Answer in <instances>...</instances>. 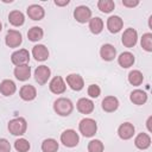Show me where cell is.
<instances>
[{"label":"cell","instance_id":"1","mask_svg":"<svg viewBox=\"0 0 152 152\" xmlns=\"http://www.w3.org/2000/svg\"><path fill=\"white\" fill-rule=\"evenodd\" d=\"M53 110L59 116H68L74 110V103L68 97H58L53 102Z\"/></svg>","mask_w":152,"mask_h":152},{"label":"cell","instance_id":"2","mask_svg":"<svg viewBox=\"0 0 152 152\" xmlns=\"http://www.w3.org/2000/svg\"><path fill=\"white\" fill-rule=\"evenodd\" d=\"M7 128H8V131H10L11 134L21 137V135H24V134L26 133V131H27V121H26L25 118H23V116L14 118V119H12V120L8 121Z\"/></svg>","mask_w":152,"mask_h":152},{"label":"cell","instance_id":"3","mask_svg":"<svg viewBox=\"0 0 152 152\" xmlns=\"http://www.w3.org/2000/svg\"><path fill=\"white\" fill-rule=\"evenodd\" d=\"M78 131L83 137L91 138L97 132V124L91 118H84L78 124Z\"/></svg>","mask_w":152,"mask_h":152},{"label":"cell","instance_id":"4","mask_svg":"<svg viewBox=\"0 0 152 152\" xmlns=\"http://www.w3.org/2000/svg\"><path fill=\"white\" fill-rule=\"evenodd\" d=\"M61 142L65 147H75L80 142V135L75 129H65L61 133Z\"/></svg>","mask_w":152,"mask_h":152},{"label":"cell","instance_id":"5","mask_svg":"<svg viewBox=\"0 0 152 152\" xmlns=\"http://www.w3.org/2000/svg\"><path fill=\"white\" fill-rule=\"evenodd\" d=\"M74 18H75V20L77 23L86 24L91 19V10L86 5L77 6L74 10Z\"/></svg>","mask_w":152,"mask_h":152},{"label":"cell","instance_id":"6","mask_svg":"<svg viewBox=\"0 0 152 152\" xmlns=\"http://www.w3.org/2000/svg\"><path fill=\"white\" fill-rule=\"evenodd\" d=\"M121 43L124 44V46L126 48H133L137 45L138 43V32L135 28L128 27L124 31L122 36H121Z\"/></svg>","mask_w":152,"mask_h":152},{"label":"cell","instance_id":"7","mask_svg":"<svg viewBox=\"0 0 152 152\" xmlns=\"http://www.w3.org/2000/svg\"><path fill=\"white\" fill-rule=\"evenodd\" d=\"M23 43V36L19 31L17 30H8L6 36H5V44L8 48H18Z\"/></svg>","mask_w":152,"mask_h":152},{"label":"cell","instance_id":"8","mask_svg":"<svg viewBox=\"0 0 152 152\" xmlns=\"http://www.w3.org/2000/svg\"><path fill=\"white\" fill-rule=\"evenodd\" d=\"M33 76H34L36 82L39 86H44L49 81V78L51 76V70H50V68L48 65H44L43 64V65H39V66L36 68Z\"/></svg>","mask_w":152,"mask_h":152},{"label":"cell","instance_id":"9","mask_svg":"<svg viewBox=\"0 0 152 152\" xmlns=\"http://www.w3.org/2000/svg\"><path fill=\"white\" fill-rule=\"evenodd\" d=\"M30 61V52L26 49H19L17 51H14L11 55V62L18 66V65H24L27 64Z\"/></svg>","mask_w":152,"mask_h":152},{"label":"cell","instance_id":"10","mask_svg":"<svg viewBox=\"0 0 152 152\" xmlns=\"http://www.w3.org/2000/svg\"><path fill=\"white\" fill-rule=\"evenodd\" d=\"M65 83L70 87V89L75 91H80L84 87V80L78 74H69L65 78Z\"/></svg>","mask_w":152,"mask_h":152},{"label":"cell","instance_id":"11","mask_svg":"<svg viewBox=\"0 0 152 152\" xmlns=\"http://www.w3.org/2000/svg\"><path fill=\"white\" fill-rule=\"evenodd\" d=\"M49 89L51 93L59 95L63 94L66 90V83L63 80L62 76H55L50 82H49Z\"/></svg>","mask_w":152,"mask_h":152},{"label":"cell","instance_id":"12","mask_svg":"<svg viewBox=\"0 0 152 152\" xmlns=\"http://www.w3.org/2000/svg\"><path fill=\"white\" fill-rule=\"evenodd\" d=\"M134 133H135V128H134L133 124H131V122H124L118 128V135L122 140H128V139L133 138Z\"/></svg>","mask_w":152,"mask_h":152},{"label":"cell","instance_id":"13","mask_svg":"<svg viewBox=\"0 0 152 152\" xmlns=\"http://www.w3.org/2000/svg\"><path fill=\"white\" fill-rule=\"evenodd\" d=\"M106 25H107V28L110 33H118L124 27V20L119 15H110L107 19Z\"/></svg>","mask_w":152,"mask_h":152},{"label":"cell","instance_id":"14","mask_svg":"<svg viewBox=\"0 0 152 152\" xmlns=\"http://www.w3.org/2000/svg\"><path fill=\"white\" fill-rule=\"evenodd\" d=\"M101 107H102V109L104 112L113 113L119 108V100H118V97H115L113 95H108L102 100Z\"/></svg>","mask_w":152,"mask_h":152},{"label":"cell","instance_id":"15","mask_svg":"<svg viewBox=\"0 0 152 152\" xmlns=\"http://www.w3.org/2000/svg\"><path fill=\"white\" fill-rule=\"evenodd\" d=\"M26 13H27L28 18L32 19V20H42L44 18V15H45V10L40 5L32 4V5H30L27 7Z\"/></svg>","mask_w":152,"mask_h":152},{"label":"cell","instance_id":"16","mask_svg":"<svg viewBox=\"0 0 152 152\" xmlns=\"http://www.w3.org/2000/svg\"><path fill=\"white\" fill-rule=\"evenodd\" d=\"M100 56L103 61L110 62L116 57V49L114 48V45H112L109 43L103 44L100 49Z\"/></svg>","mask_w":152,"mask_h":152},{"label":"cell","instance_id":"17","mask_svg":"<svg viewBox=\"0 0 152 152\" xmlns=\"http://www.w3.org/2000/svg\"><path fill=\"white\" fill-rule=\"evenodd\" d=\"M32 56L38 62H44L49 58V50L44 44H37L32 48Z\"/></svg>","mask_w":152,"mask_h":152},{"label":"cell","instance_id":"18","mask_svg":"<svg viewBox=\"0 0 152 152\" xmlns=\"http://www.w3.org/2000/svg\"><path fill=\"white\" fill-rule=\"evenodd\" d=\"M94 107H95L94 102L90 99H87V97H81L76 102V108L82 114H90V113H93Z\"/></svg>","mask_w":152,"mask_h":152},{"label":"cell","instance_id":"19","mask_svg":"<svg viewBox=\"0 0 152 152\" xmlns=\"http://www.w3.org/2000/svg\"><path fill=\"white\" fill-rule=\"evenodd\" d=\"M13 74L18 81H27L31 77V66H28V64L18 65L14 68Z\"/></svg>","mask_w":152,"mask_h":152},{"label":"cell","instance_id":"20","mask_svg":"<svg viewBox=\"0 0 152 152\" xmlns=\"http://www.w3.org/2000/svg\"><path fill=\"white\" fill-rule=\"evenodd\" d=\"M19 95H20L21 100H24V101H32L37 96V89L32 84H25L20 88Z\"/></svg>","mask_w":152,"mask_h":152},{"label":"cell","instance_id":"21","mask_svg":"<svg viewBox=\"0 0 152 152\" xmlns=\"http://www.w3.org/2000/svg\"><path fill=\"white\" fill-rule=\"evenodd\" d=\"M135 62V58H134V55L129 51H125L119 55L118 57V63L121 68L124 69H127V68H131Z\"/></svg>","mask_w":152,"mask_h":152},{"label":"cell","instance_id":"22","mask_svg":"<svg viewBox=\"0 0 152 152\" xmlns=\"http://www.w3.org/2000/svg\"><path fill=\"white\" fill-rule=\"evenodd\" d=\"M134 145L139 150H147L151 146V137L147 133H139L134 138Z\"/></svg>","mask_w":152,"mask_h":152},{"label":"cell","instance_id":"23","mask_svg":"<svg viewBox=\"0 0 152 152\" xmlns=\"http://www.w3.org/2000/svg\"><path fill=\"white\" fill-rule=\"evenodd\" d=\"M15 90H17V86L12 80L5 78L0 82V93L4 96H11L15 93Z\"/></svg>","mask_w":152,"mask_h":152},{"label":"cell","instance_id":"24","mask_svg":"<svg viewBox=\"0 0 152 152\" xmlns=\"http://www.w3.org/2000/svg\"><path fill=\"white\" fill-rule=\"evenodd\" d=\"M8 21L11 25L15 26V27H19L21 25H24L25 23V15L21 11H18V10H14L12 12H10L8 14Z\"/></svg>","mask_w":152,"mask_h":152},{"label":"cell","instance_id":"25","mask_svg":"<svg viewBox=\"0 0 152 152\" xmlns=\"http://www.w3.org/2000/svg\"><path fill=\"white\" fill-rule=\"evenodd\" d=\"M129 100H131V102H133L134 104L141 106V104L146 103V101H147V94H146V91H144V90H141V89H135V90H133V91L131 93Z\"/></svg>","mask_w":152,"mask_h":152},{"label":"cell","instance_id":"26","mask_svg":"<svg viewBox=\"0 0 152 152\" xmlns=\"http://www.w3.org/2000/svg\"><path fill=\"white\" fill-rule=\"evenodd\" d=\"M89 23V30L94 34H100L103 30V20L100 17H91V19L88 21Z\"/></svg>","mask_w":152,"mask_h":152},{"label":"cell","instance_id":"27","mask_svg":"<svg viewBox=\"0 0 152 152\" xmlns=\"http://www.w3.org/2000/svg\"><path fill=\"white\" fill-rule=\"evenodd\" d=\"M58 147H59V145H58L57 140L53 138H48V139L43 140V142H42L43 152H57Z\"/></svg>","mask_w":152,"mask_h":152},{"label":"cell","instance_id":"28","mask_svg":"<svg viewBox=\"0 0 152 152\" xmlns=\"http://www.w3.org/2000/svg\"><path fill=\"white\" fill-rule=\"evenodd\" d=\"M44 37V31L39 26H32L27 31V38L31 42H38Z\"/></svg>","mask_w":152,"mask_h":152},{"label":"cell","instance_id":"29","mask_svg":"<svg viewBox=\"0 0 152 152\" xmlns=\"http://www.w3.org/2000/svg\"><path fill=\"white\" fill-rule=\"evenodd\" d=\"M144 81V76H142V72L140 70H131L129 74H128V82L134 86V87H138Z\"/></svg>","mask_w":152,"mask_h":152},{"label":"cell","instance_id":"30","mask_svg":"<svg viewBox=\"0 0 152 152\" xmlns=\"http://www.w3.org/2000/svg\"><path fill=\"white\" fill-rule=\"evenodd\" d=\"M97 8L102 13H110L115 8V4L113 0H99L97 1Z\"/></svg>","mask_w":152,"mask_h":152},{"label":"cell","instance_id":"31","mask_svg":"<svg viewBox=\"0 0 152 152\" xmlns=\"http://www.w3.org/2000/svg\"><path fill=\"white\" fill-rule=\"evenodd\" d=\"M140 45L145 51L152 52V33L151 32H146L142 34L140 39Z\"/></svg>","mask_w":152,"mask_h":152},{"label":"cell","instance_id":"32","mask_svg":"<svg viewBox=\"0 0 152 152\" xmlns=\"http://www.w3.org/2000/svg\"><path fill=\"white\" fill-rule=\"evenodd\" d=\"M30 147H31V145H30L28 140L25 138H19L14 141V148L18 152H28Z\"/></svg>","mask_w":152,"mask_h":152},{"label":"cell","instance_id":"33","mask_svg":"<svg viewBox=\"0 0 152 152\" xmlns=\"http://www.w3.org/2000/svg\"><path fill=\"white\" fill-rule=\"evenodd\" d=\"M103 142L99 139H93L88 142V152H103Z\"/></svg>","mask_w":152,"mask_h":152},{"label":"cell","instance_id":"34","mask_svg":"<svg viewBox=\"0 0 152 152\" xmlns=\"http://www.w3.org/2000/svg\"><path fill=\"white\" fill-rule=\"evenodd\" d=\"M87 93H88V95H89L91 99H96V97H99L100 94H101V88H100L97 84H90V86L88 87Z\"/></svg>","mask_w":152,"mask_h":152},{"label":"cell","instance_id":"35","mask_svg":"<svg viewBox=\"0 0 152 152\" xmlns=\"http://www.w3.org/2000/svg\"><path fill=\"white\" fill-rule=\"evenodd\" d=\"M0 152H11V144L6 138H0Z\"/></svg>","mask_w":152,"mask_h":152},{"label":"cell","instance_id":"36","mask_svg":"<svg viewBox=\"0 0 152 152\" xmlns=\"http://www.w3.org/2000/svg\"><path fill=\"white\" fill-rule=\"evenodd\" d=\"M122 5L125 7H129V8H133L135 6L139 5V1L138 0H122Z\"/></svg>","mask_w":152,"mask_h":152},{"label":"cell","instance_id":"37","mask_svg":"<svg viewBox=\"0 0 152 152\" xmlns=\"http://www.w3.org/2000/svg\"><path fill=\"white\" fill-rule=\"evenodd\" d=\"M69 0H55V5L56 6H59V7H63V6H66L69 5Z\"/></svg>","mask_w":152,"mask_h":152},{"label":"cell","instance_id":"38","mask_svg":"<svg viewBox=\"0 0 152 152\" xmlns=\"http://www.w3.org/2000/svg\"><path fill=\"white\" fill-rule=\"evenodd\" d=\"M151 122H152V115H150L147 118V121H146V127H147V131L151 133L152 132V127H151Z\"/></svg>","mask_w":152,"mask_h":152},{"label":"cell","instance_id":"39","mask_svg":"<svg viewBox=\"0 0 152 152\" xmlns=\"http://www.w3.org/2000/svg\"><path fill=\"white\" fill-rule=\"evenodd\" d=\"M1 30H2V24H1V21H0V32H1Z\"/></svg>","mask_w":152,"mask_h":152}]
</instances>
